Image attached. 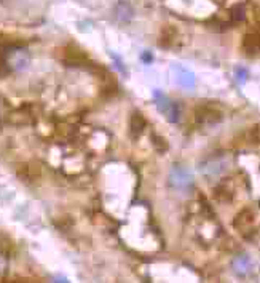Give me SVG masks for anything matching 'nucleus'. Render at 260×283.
I'll return each instance as SVG.
<instances>
[{"instance_id": "obj_2", "label": "nucleus", "mask_w": 260, "mask_h": 283, "mask_svg": "<svg viewBox=\"0 0 260 283\" xmlns=\"http://www.w3.org/2000/svg\"><path fill=\"white\" fill-rule=\"evenodd\" d=\"M154 98H155L156 109L164 115L166 119H168V122H171V123L179 122V117H180L179 104H176L174 101H171L164 93L158 91V90L154 91Z\"/></svg>"}, {"instance_id": "obj_5", "label": "nucleus", "mask_w": 260, "mask_h": 283, "mask_svg": "<svg viewBox=\"0 0 260 283\" xmlns=\"http://www.w3.org/2000/svg\"><path fill=\"white\" fill-rule=\"evenodd\" d=\"M195 117H197V122L201 123V125H215V123L222 120V112L212 106H201L197 109Z\"/></svg>"}, {"instance_id": "obj_11", "label": "nucleus", "mask_w": 260, "mask_h": 283, "mask_svg": "<svg viewBox=\"0 0 260 283\" xmlns=\"http://www.w3.org/2000/svg\"><path fill=\"white\" fill-rule=\"evenodd\" d=\"M235 75H236V80L240 83H246L248 78H249V71L246 68H243V66H238L235 69Z\"/></svg>"}, {"instance_id": "obj_10", "label": "nucleus", "mask_w": 260, "mask_h": 283, "mask_svg": "<svg viewBox=\"0 0 260 283\" xmlns=\"http://www.w3.org/2000/svg\"><path fill=\"white\" fill-rule=\"evenodd\" d=\"M248 140L252 144H260V123L252 127L249 132H248Z\"/></svg>"}, {"instance_id": "obj_13", "label": "nucleus", "mask_w": 260, "mask_h": 283, "mask_svg": "<svg viewBox=\"0 0 260 283\" xmlns=\"http://www.w3.org/2000/svg\"><path fill=\"white\" fill-rule=\"evenodd\" d=\"M154 144L156 146V149L160 150V152H164L166 149H168V142H166L163 138H156L154 136Z\"/></svg>"}, {"instance_id": "obj_12", "label": "nucleus", "mask_w": 260, "mask_h": 283, "mask_svg": "<svg viewBox=\"0 0 260 283\" xmlns=\"http://www.w3.org/2000/svg\"><path fill=\"white\" fill-rule=\"evenodd\" d=\"M232 18H233V21H243L244 18H246V11H244L243 5H236L232 10Z\"/></svg>"}, {"instance_id": "obj_6", "label": "nucleus", "mask_w": 260, "mask_h": 283, "mask_svg": "<svg viewBox=\"0 0 260 283\" xmlns=\"http://www.w3.org/2000/svg\"><path fill=\"white\" fill-rule=\"evenodd\" d=\"M243 48L248 53H259L260 52V31L248 34L243 40Z\"/></svg>"}, {"instance_id": "obj_14", "label": "nucleus", "mask_w": 260, "mask_h": 283, "mask_svg": "<svg viewBox=\"0 0 260 283\" xmlns=\"http://www.w3.org/2000/svg\"><path fill=\"white\" fill-rule=\"evenodd\" d=\"M141 58H142L144 64H150L152 61H154V55H152V53H149V52H144Z\"/></svg>"}, {"instance_id": "obj_1", "label": "nucleus", "mask_w": 260, "mask_h": 283, "mask_svg": "<svg viewBox=\"0 0 260 283\" xmlns=\"http://www.w3.org/2000/svg\"><path fill=\"white\" fill-rule=\"evenodd\" d=\"M168 181H169V186L179 192H190L193 189V183H195L190 170L179 163H174L171 166Z\"/></svg>"}, {"instance_id": "obj_8", "label": "nucleus", "mask_w": 260, "mask_h": 283, "mask_svg": "<svg viewBox=\"0 0 260 283\" xmlns=\"http://www.w3.org/2000/svg\"><path fill=\"white\" fill-rule=\"evenodd\" d=\"M252 221H254V214H252L251 210H243V212L236 216V219H235V227L236 229H240V230H244L246 227H249Z\"/></svg>"}, {"instance_id": "obj_3", "label": "nucleus", "mask_w": 260, "mask_h": 283, "mask_svg": "<svg viewBox=\"0 0 260 283\" xmlns=\"http://www.w3.org/2000/svg\"><path fill=\"white\" fill-rule=\"evenodd\" d=\"M171 75L174 83L184 90H193L195 85H197V77H195V74L190 69L182 66V64H171Z\"/></svg>"}, {"instance_id": "obj_9", "label": "nucleus", "mask_w": 260, "mask_h": 283, "mask_svg": "<svg viewBox=\"0 0 260 283\" xmlns=\"http://www.w3.org/2000/svg\"><path fill=\"white\" fill-rule=\"evenodd\" d=\"M144 127H146V119H144L139 112H136V114L133 115V120H131L133 132L139 133V132H142V130H144Z\"/></svg>"}, {"instance_id": "obj_4", "label": "nucleus", "mask_w": 260, "mask_h": 283, "mask_svg": "<svg viewBox=\"0 0 260 283\" xmlns=\"http://www.w3.org/2000/svg\"><path fill=\"white\" fill-rule=\"evenodd\" d=\"M228 168V157L227 155H214L209 157L200 165V171L205 176H220Z\"/></svg>"}, {"instance_id": "obj_7", "label": "nucleus", "mask_w": 260, "mask_h": 283, "mask_svg": "<svg viewBox=\"0 0 260 283\" xmlns=\"http://www.w3.org/2000/svg\"><path fill=\"white\" fill-rule=\"evenodd\" d=\"M232 267H233V271H235L238 275H246V274L251 271V259H249V256L240 255V256L233 258Z\"/></svg>"}]
</instances>
